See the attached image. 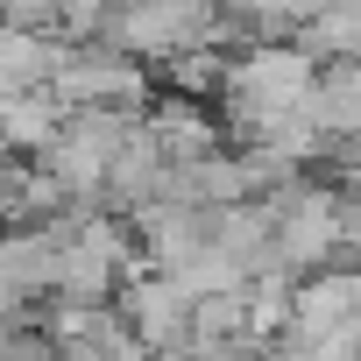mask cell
<instances>
[{"instance_id":"6da1fadb","label":"cell","mask_w":361,"mask_h":361,"mask_svg":"<svg viewBox=\"0 0 361 361\" xmlns=\"http://www.w3.org/2000/svg\"><path fill=\"white\" fill-rule=\"evenodd\" d=\"M50 64V50L43 43H22V36H0V85H22V78H36Z\"/></svg>"}]
</instances>
